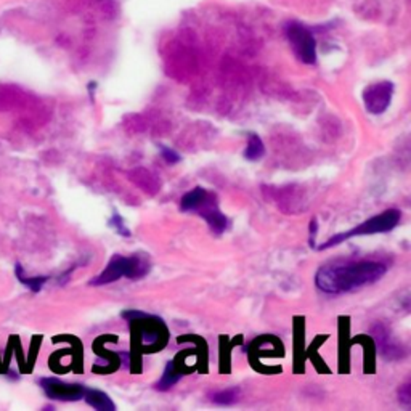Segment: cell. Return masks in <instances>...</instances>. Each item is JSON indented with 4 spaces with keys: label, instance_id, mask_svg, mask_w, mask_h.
Masks as SVG:
<instances>
[{
    "label": "cell",
    "instance_id": "4",
    "mask_svg": "<svg viewBox=\"0 0 411 411\" xmlns=\"http://www.w3.org/2000/svg\"><path fill=\"white\" fill-rule=\"evenodd\" d=\"M288 39L291 42L294 54L305 65H315L317 63V42L312 33H309L304 26L291 24L288 28Z\"/></svg>",
    "mask_w": 411,
    "mask_h": 411
},
{
    "label": "cell",
    "instance_id": "12",
    "mask_svg": "<svg viewBox=\"0 0 411 411\" xmlns=\"http://www.w3.org/2000/svg\"><path fill=\"white\" fill-rule=\"evenodd\" d=\"M236 398H238V389L233 387V389H225V391H220V392H215L212 395V402L217 403V405H231L236 402Z\"/></svg>",
    "mask_w": 411,
    "mask_h": 411
},
{
    "label": "cell",
    "instance_id": "3",
    "mask_svg": "<svg viewBox=\"0 0 411 411\" xmlns=\"http://www.w3.org/2000/svg\"><path fill=\"white\" fill-rule=\"evenodd\" d=\"M400 217H402V212L397 209H387L381 212L379 215H374V217L368 219L366 222H363L362 225L355 226V228L347 230L344 233H337L333 238H329L326 243L315 246V249L323 251V249H329V247L341 245L342 241L355 238V236H368V235H378V233H387V231L394 230L395 226L400 224Z\"/></svg>",
    "mask_w": 411,
    "mask_h": 411
},
{
    "label": "cell",
    "instance_id": "5",
    "mask_svg": "<svg viewBox=\"0 0 411 411\" xmlns=\"http://www.w3.org/2000/svg\"><path fill=\"white\" fill-rule=\"evenodd\" d=\"M39 384L47 397L60 400V402H76V400L84 398V392H86V387L82 384L63 382L56 378H44L40 379Z\"/></svg>",
    "mask_w": 411,
    "mask_h": 411
},
{
    "label": "cell",
    "instance_id": "13",
    "mask_svg": "<svg viewBox=\"0 0 411 411\" xmlns=\"http://www.w3.org/2000/svg\"><path fill=\"white\" fill-rule=\"evenodd\" d=\"M17 277L20 278V281L23 283V284H26V286L28 288H31L33 289V291H40V288L44 286V283L47 281V278L45 277H40V278H26L24 275H23V270H21V267L18 265L17 267Z\"/></svg>",
    "mask_w": 411,
    "mask_h": 411
},
{
    "label": "cell",
    "instance_id": "11",
    "mask_svg": "<svg viewBox=\"0 0 411 411\" xmlns=\"http://www.w3.org/2000/svg\"><path fill=\"white\" fill-rule=\"evenodd\" d=\"M206 194H208V192H206L204 188H201V187L193 188L192 192H188L185 196L182 198L180 209L183 210V212H194V209H196L198 206L203 203Z\"/></svg>",
    "mask_w": 411,
    "mask_h": 411
},
{
    "label": "cell",
    "instance_id": "1",
    "mask_svg": "<svg viewBox=\"0 0 411 411\" xmlns=\"http://www.w3.org/2000/svg\"><path fill=\"white\" fill-rule=\"evenodd\" d=\"M387 267L381 262H336L321 267L315 277V284L326 294H346L376 283L386 275Z\"/></svg>",
    "mask_w": 411,
    "mask_h": 411
},
{
    "label": "cell",
    "instance_id": "15",
    "mask_svg": "<svg viewBox=\"0 0 411 411\" xmlns=\"http://www.w3.org/2000/svg\"><path fill=\"white\" fill-rule=\"evenodd\" d=\"M161 155L169 162V164H177V162L182 160V156L178 155L177 151H173L171 148H166V146H161Z\"/></svg>",
    "mask_w": 411,
    "mask_h": 411
},
{
    "label": "cell",
    "instance_id": "6",
    "mask_svg": "<svg viewBox=\"0 0 411 411\" xmlns=\"http://www.w3.org/2000/svg\"><path fill=\"white\" fill-rule=\"evenodd\" d=\"M394 95V84L392 82H378L373 84L363 92V102H365V107L368 113L374 116H379L386 113L389 104L392 102Z\"/></svg>",
    "mask_w": 411,
    "mask_h": 411
},
{
    "label": "cell",
    "instance_id": "10",
    "mask_svg": "<svg viewBox=\"0 0 411 411\" xmlns=\"http://www.w3.org/2000/svg\"><path fill=\"white\" fill-rule=\"evenodd\" d=\"M263 155H265V146H263V141L257 134H249L247 137V148L245 150V157L247 161H261Z\"/></svg>",
    "mask_w": 411,
    "mask_h": 411
},
{
    "label": "cell",
    "instance_id": "16",
    "mask_svg": "<svg viewBox=\"0 0 411 411\" xmlns=\"http://www.w3.org/2000/svg\"><path fill=\"white\" fill-rule=\"evenodd\" d=\"M317 230H318V222H317V219H313L312 222H310V228H309V231H310L309 245L312 247H315V236H317Z\"/></svg>",
    "mask_w": 411,
    "mask_h": 411
},
{
    "label": "cell",
    "instance_id": "9",
    "mask_svg": "<svg viewBox=\"0 0 411 411\" xmlns=\"http://www.w3.org/2000/svg\"><path fill=\"white\" fill-rule=\"evenodd\" d=\"M84 398L86 402L91 405L92 408L98 410V411H114L116 405L111 398H109L108 394H104L102 391H97V389H86L84 392Z\"/></svg>",
    "mask_w": 411,
    "mask_h": 411
},
{
    "label": "cell",
    "instance_id": "14",
    "mask_svg": "<svg viewBox=\"0 0 411 411\" xmlns=\"http://www.w3.org/2000/svg\"><path fill=\"white\" fill-rule=\"evenodd\" d=\"M109 226H113L121 236H130V230L124 225V219L119 214H113V217L109 219Z\"/></svg>",
    "mask_w": 411,
    "mask_h": 411
},
{
    "label": "cell",
    "instance_id": "7",
    "mask_svg": "<svg viewBox=\"0 0 411 411\" xmlns=\"http://www.w3.org/2000/svg\"><path fill=\"white\" fill-rule=\"evenodd\" d=\"M194 212H198L199 215H201L206 222L209 224L210 230H212L214 233H217V235L224 233L226 226H228V219H226L225 215L220 212L217 198H215L214 193L208 192L206 198L203 199V203L199 204L196 209H194Z\"/></svg>",
    "mask_w": 411,
    "mask_h": 411
},
{
    "label": "cell",
    "instance_id": "2",
    "mask_svg": "<svg viewBox=\"0 0 411 411\" xmlns=\"http://www.w3.org/2000/svg\"><path fill=\"white\" fill-rule=\"evenodd\" d=\"M151 268L150 257L144 252H137L129 257L124 256H113L107 268L91 280L92 286H103L121 280V278H129V280H141L148 275Z\"/></svg>",
    "mask_w": 411,
    "mask_h": 411
},
{
    "label": "cell",
    "instance_id": "8",
    "mask_svg": "<svg viewBox=\"0 0 411 411\" xmlns=\"http://www.w3.org/2000/svg\"><path fill=\"white\" fill-rule=\"evenodd\" d=\"M182 370L177 366V362H169L166 368H164V373H162V376L160 381L155 384V389L160 392H166L169 389H172V386H176V384L180 381L182 378Z\"/></svg>",
    "mask_w": 411,
    "mask_h": 411
}]
</instances>
